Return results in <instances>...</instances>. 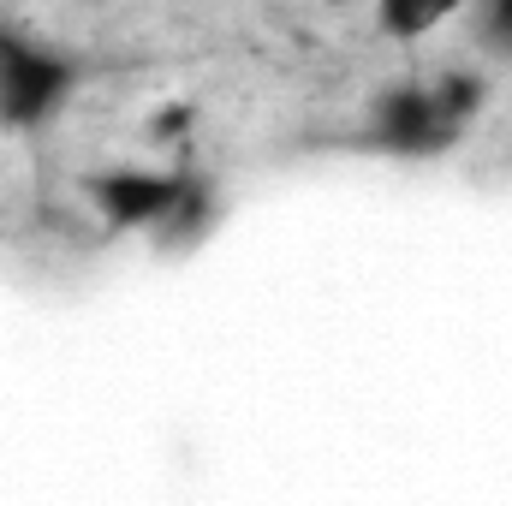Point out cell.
I'll list each match as a JSON object with an SVG mask.
<instances>
[{"label":"cell","instance_id":"6da1fadb","mask_svg":"<svg viewBox=\"0 0 512 506\" xmlns=\"http://www.w3.org/2000/svg\"><path fill=\"white\" fill-rule=\"evenodd\" d=\"M78 90V60L60 48L24 36L0 12V126L6 131H42Z\"/></svg>","mask_w":512,"mask_h":506},{"label":"cell","instance_id":"7a4b0ae2","mask_svg":"<svg viewBox=\"0 0 512 506\" xmlns=\"http://www.w3.org/2000/svg\"><path fill=\"white\" fill-rule=\"evenodd\" d=\"M358 143L370 155H387V161H441L447 149L465 143V131H453L441 120L429 84H387L364 114Z\"/></svg>","mask_w":512,"mask_h":506},{"label":"cell","instance_id":"3957f363","mask_svg":"<svg viewBox=\"0 0 512 506\" xmlns=\"http://www.w3.org/2000/svg\"><path fill=\"white\" fill-rule=\"evenodd\" d=\"M185 185V167H96L84 179V197L102 227L114 233H149Z\"/></svg>","mask_w":512,"mask_h":506},{"label":"cell","instance_id":"277c9868","mask_svg":"<svg viewBox=\"0 0 512 506\" xmlns=\"http://www.w3.org/2000/svg\"><path fill=\"white\" fill-rule=\"evenodd\" d=\"M215 221H221V191H215V179L197 173V167H185V185H179L173 209L149 227V245L161 256H191L197 245H209Z\"/></svg>","mask_w":512,"mask_h":506},{"label":"cell","instance_id":"5b68a950","mask_svg":"<svg viewBox=\"0 0 512 506\" xmlns=\"http://www.w3.org/2000/svg\"><path fill=\"white\" fill-rule=\"evenodd\" d=\"M429 96H435V108H441V120L453 131H471L477 126V114L489 108V78L483 72H471V66H447V72H435L429 78Z\"/></svg>","mask_w":512,"mask_h":506},{"label":"cell","instance_id":"8992f818","mask_svg":"<svg viewBox=\"0 0 512 506\" xmlns=\"http://www.w3.org/2000/svg\"><path fill=\"white\" fill-rule=\"evenodd\" d=\"M465 0H376V30L387 42H423L447 18H459Z\"/></svg>","mask_w":512,"mask_h":506},{"label":"cell","instance_id":"52a82bcc","mask_svg":"<svg viewBox=\"0 0 512 506\" xmlns=\"http://www.w3.org/2000/svg\"><path fill=\"white\" fill-rule=\"evenodd\" d=\"M477 6V48L512 66V0H471Z\"/></svg>","mask_w":512,"mask_h":506},{"label":"cell","instance_id":"ba28073f","mask_svg":"<svg viewBox=\"0 0 512 506\" xmlns=\"http://www.w3.org/2000/svg\"><path fill=\"white\" fill-rule=\"evenodd\" d=\"M191 120H197L191 102H167V108H155V114L143 120V137H149V143H179V137H191Z\"/></svg>","mask_w":512,"mask_h":506},{"label":"cell","instance_id":"9c48e42d","mask_svg":"<svg viewBox=\"0 0 512 506\" xmlns=\"http://www.w3.org/2000/svg\"><path fill=\"white\" fill-rule=\"evenodd\" d=\"M322 6H352V0H322Z\"/></svg>","mask_w":512,"mask_h":506}]
</instances>
